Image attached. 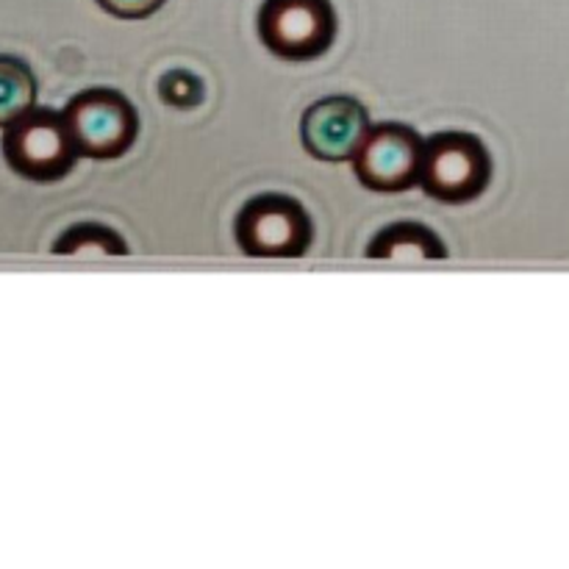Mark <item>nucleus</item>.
<instances>
[{
	"label": "nucleus",
	"mask_w": 569,
	"mask_h": 569,
	"mask_svg": "<svg viewBox=\"0 0 569 569\" xmlns=\"http://www.w3.org/2000/svg\"><path fill=\"white\" fill-rule=\"evenodd\" d=\"M3 159L20 178L33 183L61 181L81 159L67 120L56 109L31 111L3 128Z\"/></svg>",
	"instance_id": "nucleus-3"
},
{
	"label": "nucleus",
	"mask_w": 569,
	"mask_h": 569,
	"mask_svg": "<svg viewBox=\"0 0 569 569\" xmlns=\"http://www.w3.org/2000/svg\"><path fill=\"white\" fill-rule=\"evenodd\" d=\"M56 256H128L131 248L120 231L103 226V222H76L64 228L53 242Z\"/></svg>",
	"instance_id": "nucleus-10"
},
{
	"label": "nucleus",
	"mask_w": 569,
	"mask_h": 569,
	"mask_svg": "<svg viewBox=\"0 0 569 569\" xmlns=\"http://www.w3.org/2000/svg\"><path fill=\"white\" fill-rule=\"evenodd\" d=\"M365 256L370 261H392V259H422V261H445L448 259V244L442 242L433 228L426 222L400 220L383 226L376 237L367 242Z\"/></svg>",
	"instance_id": "nucleus-8"
},
{
	"label": "nucleus",
	"mask_w": 569,
	"mask_h": 569,
	"mask_svg": "<svg viewBox=\"0 0 569 569\" xmlns=\"http://www.w3.org/2000/svg\"><path fill=\"white\" fill-rule=\"evenodd\" d=\"M492 183V153L470 131H439L426 139L417 187L431 200L465 206L481 198Z\"/></svg>",
	"instance_id": "nucleus-1"
},
{
	"label": "nucleus",
	"mask_w": 569,
	"mask_h": 569,
	"mask_svg": "<svg viewBox=\"0 0 569 569\" xmlns=\"http://www.w3.org/2000/svg\"><path fill=\"white\" fill-rule=\"evenodd\" d=\"M156 92H159L161 103L172 106V109H194V106L203 103L206 98L203 78L194 76L187 67H176V70L161 72Z\"/></svg>",
	"instance_id": "nucleus-11"
},
{
	"label": "nucleus",
	"mask_w": 569,
	"mask_h": 569,
	"mask_svg": "<svg viewBox=\"0 0 569 569\" xmlns=\"http://www.w3.org/2000/svg\"><path fill=\"white\" fill-rule=\"evenodd\" d=\"M233 237L250 259H300L311 248L315 222L292 194L261 192L237 211Z\"/></svg>",
	"instance_id": "nucleus-2"
},
{
	"label": "nucleus",
	"mask_w": 569,
	"mask_h": 569,
	"mask_svg": "<svg viewBox=\"0 0 569 569\" xmlns=\"http://www.w3.org/2000/svg\"><path fill=\"white\" fill-rule=\"evenodd\" d=\"M81 159L111 161L126 156L139 137V111L122 92L92 87L72 94L61 109Z\"/></svg>",
	"instance_id": "nucleus-4"
},
{
	"label": "nucleus",
	"mask_w": 569,
	"mask_h": 569,
	"mask_svg": "<svg viewBox=\"0 0 569 569\" xmlns=\"http://www.w3.org/2000/svg\"><path fill=\"white\" fill-rule=\"evenodd\" d=\"M94 3L117 20H148L167 0H94Z\"/></svg>",
	"instance_id": "nucleus-12"
},
{
	"label": "nucleus",
	"mask_w": 569,
	"mask_h": 569,
	"mask_svg": "<svg viewBox=\"0 0 569 569\" xmlns=\"http://www.w3.org/2000/svg\"><path fill=\"white\" fill-rule=\"evenodd\" d=\"M426 139L403 122H376L353 156V172L370 192L398 194L420 183Z\"/></svg>",
	"instance_id": "nucleus-6"
},
{
	"label": "nucleus",
	"mask_w": 569,
	"mask_h": 569,
	"mask_svg": "<svg viewBox=\"0 0 569 569\" xmlns=\"http://www.w3.org/2000/svg\"><path fill=\"white\" fill-rule=\"evenodd\" d=\"M370 128V111L361 100L350 94H328L315 100L300 117V142L317 161L342 164L353 161Z\"/></svg>",
	"instance_id": "nucleus-7"
},
{
	"label": "nucleus",
	"mask_w": 569,
	"mask_h": 569,
	"mask_svg": "<svg viewBox=\"0 0 569 569\" xmlns=\"http://www.w3.org/2000/svg\"><path fill=\"white\" fill-rule=\"evenodd\" d=\"M39 83L31 67L22 59L0 53V128L20 120L37 106Z\"/></svg>",
	"instance_id": "nucleus-9"
},
{
	"label": "nucleus",
	"mask_w": 569,
	"mask_h": 569,
	"mask_svg": "<svg viewBox=\"0 0 569 569\" xmlns=\"http://www.w3.org/2000/svg\"><path fill=\"white\" fill-rule=\"evenodd\" d=\"M256 31L276 59L315 61L337 42V9L331 0H261Z\"/></svg>",
	"instance_id": "nucleus-5"
}]
</instances>
